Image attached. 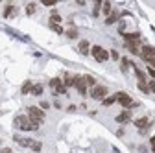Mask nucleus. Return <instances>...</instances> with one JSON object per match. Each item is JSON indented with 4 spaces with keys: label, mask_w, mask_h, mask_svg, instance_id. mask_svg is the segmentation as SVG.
I'll use <instances>...</instances> for the list:
<instances>
[{
    "label": "nucleus",
    "mask_w": 155,
    "mask_h": 153,
    "mask_svg": "<svg viewBox=\"0 0 155 153\" xmlns=\"http://www.w3.org/2000/svg\"><path fill=\"white\" fill-rule=\"evenodd\" d=\"M31 89H33V83L31 81H24L22 87H21V92L22 94H31Z\"/></svg>",
    "instance_id": "f3484780"
},
{
    "label": "nucleus",
    "mask_w": 155,
    "mask_h": 153,
    "mask_svg": "<svg viewBox=\"0 0 155 153\" xmlns=\"http://www.w3.org/2000/svg\"><path fill=\"white\" fill-rule=\"evenodd\" d=\"M129 67H133V63H131V61L127 59V57H120V68H122V70L126 72V70H127Z\"/></svg>",
    "instance_id": "a211bd4d"
},
{
    "label": "nucleus",
    "mask_w": 155,
    "mask_h": 153,
    "mask_svg": "<svg viewBox=\"0 0 155 153\" xmlns=\"http://www.w3.org/2000/svg\"><path fill=\"white\" fill-rule=\"evenodd\" d=\"M109 57H113L114 61H118V59H120V55H118V52H116V50H111V52H109Z\"/></svg>",
    "instance_id": "c85d7f7f"
},
{
    "label": "nucleus",
    "mask_w": 155,
    "mask_h": 153,
    "mask_svg": "<svg viewBox=\"0 0 155 153\" xmlns=\"http://www.w3.org/2000/svg\"><path fill=\"white\" fill-rule=\"evenodd\" d=\"M59 22H61V15L54 11V13L50 15V24H59Z\"/></svg>",
    "instance_id": "4be33fe9"
},
{
    "label": "nucleus",
    "mask_w": 155,
    "mask_h": 153,
    "mask_svg": "<svg viewBox=\"0 0 155 153\" xmlns=\"http://www.w3.org/2000/svg\"><path fill=\"white\" fill-rule=\"evenodd\" d=\"M133 124L137 125L139 129H144V127H148V125H150V120H148L146 116H142V118H137V120H135Z\"/></svg>",
    "instance_id": "4468645a"
},
{
    "label": "nucleus",
    "mask_w": 155,
    "mask_h": 153,
    "mask_svg": "<svg viewBox=\"0 0 155 153\" xmlns=\"http://www.w3.org/2000/svg\"><path fill=\"white\" fill-rule=\"evenodd\" d=\"M114 96H116V102H118L122 107H126V111L135 109V107L139 105L137 102H133V100H131V96H129V94H126V92H116Z\"/></svg>",
    "instance_id": "20e7f679"
},
{
    "label": "nucleus",
    "mask_w": 155,
    "mask_h": 153,
    "mask_svg": "<svg viewBox=\"0 0 155 153\" xmlns=\"http://www.w3.org/2000/svg\"><path fill=\"white\" fill-rule=\"evenodd\" d=\"M0 153H13V151L9 148H2V151H0Z\"/></svg>",
    "instance_id": "c9c22d12"
},
{
    "label": "nucleus",
    "mask_w": 155,
    "mask_h": 153,
    "mask_svg": "<svg viewBox=\"0 0 155 153\" xmlns=\"http://www.w3.org/2000/svg\"><path fill=\"white\" fill-rule=\"evenodd\" d=\"M148 90H150V92H155V81H150V83H148Z\"/></svg>",
    "instance_id": "2f4dec72"
},
{
    "label": "nucleus",
    "mask_w": 155,
    "mask_h": 153,
    "mask_svg": "<svg viewBox=\"0 0 155 153\" xmlns=\"http://www.w3.org/2000/svg\"><path fill=\"white\" fill-rule=\"evenodd\" d=\"M124 39L126 43H140V33H124Z\"/></svg>",
    "instance_id": "9b49d317"
},
{
    "label": "nucleus",
    "mask_w": 155,
    "mask_h": 153,
    "mask_svg": "<svg viewBox=\"0 0 155 153\" xmlns=\"http://www.w3.org/2000/svg\"><path fill=\"white\" fill-rule=\"evenodd\" d=\"M50 87L54 89L55 94H65L67 92V87L63 85V80L61 78H52L50 80Z\"/></svg>",
    "instance_id": "1a4fd4ad"
},
{
    "label": "nucleus",
    "mask_w": 155,
    "mask_h": 153,
    "mask_svg": "<svg viewBox=\"0 0 155 153\" xmlns=\"http://www.w3.org/2000/svg\"><path fill=\"white\" fill-rule=\"evenodd\" d=\"M140 57L150 65V67H153L155 65V46H151V44H144L142 48H140Z\"/></svg>",
    "instance_id": "7ed1b4c3"
},
{
    "label": "nucleus",
    "mask_w": 155,
    "mask_h": 153,
    "mask_svg": "<svg viewBox=\"0 0 155 153\" xmlns=\"http://www.w3.org/2000/svg\"><path fill=\"white\" fill-rule=\"evenodd\" d=\"M148 74L151 76V78L155 80V68H151V67H148Z\"/></svg>",
    "instance_id": "72a5a7b5"
},
{
    "label": "nucleus",
    "mask_w": 155,
    "mask_h": 153,
    "mask_svg": "<svg viewBox=\"0 0 155 153\" xmlns=\"http://www.w3.org/2000/svg\"><path fill=\"white\" fill-rule=\"evenodd\" d=\"M39 107H41L43 111H46V109L50 107V103H48V102H41V105H39Z\"/></svg>",
    "instance_id": "473e14b6"
},
{
    "label": "nucleus",
    "mask_w": 155,
    "mask_h": 153,
    "mask_svg": "<svg viewBox=\"0 0 155 153\" xmlns=\"http://www.w3.org/2000/svg\"><path fill=\"white\" fill-rule=\"evenodd\" d=\"M139 89H140L142 92H150V90H148V83H139Z\"/></svg>",
    "instance_id": "7c9ffc66"
},
{
    "label": "nucleus",
    "mask_w": 155,
    "mask_h": 153,
    "mask_svg": "<svg viewBox=\"0 0 155 153\" xmlns=\"http://www.w3.org/2000/svg\"><path fill=\"white\" fill-rule=\"evenodd\" d=\"M135 74H137V78H139V83H146V74L139 68H135Z\"/></svg>",
    "instance_id": "b1692460"
},
{
    "label": "nucleus",
    "mask_w": 155,
    "mask_h": 153,
    "mask_svg": "<svg viewBox=\"0 0 155 153\" xmlns=\"http://www.w3.org/2000/svg\"><path fill=\"white\" fill-rule=\"evenodd\" d=\"M26 13H28V15H33V13H35V4H28V6H26Z\"/></svg>",
    "instance_id": "cd10ccee"
},
{
    "label": "nucleus",
    "mask_w": 155,
    "mask_h": 153,
    "mask_svg": "<svg viewBox=\"0 0 155 153\" xmlns=\"http://www.w3.org/2000/svg\"><path fill=\"white\" fill-rule=\"evenodd\" d=\"M114 102H116V96L113 94V96H107L105 100H102V105H104V107H109V105H113Z\"/></svg>",
    "instance_id": "412c9836"
},
{
    "label": "nucleus",
    "mask_w": 155,
    "mask_h": 153,
    "mask_svg": "<svg viewBox=\"0 0 155 153\" xmlns=\"http://www.w3.org/2000/svg\"><path fill=\"white\" fill-rule=\"evenodd\" d=\"M102 11H104V15L109 17V15H111V4H109V2H104V4H102Z\"/></svg>",
    "instance_id": "bb28decb"
},
{
    "label": "nucleus",
    "mask_w": 155,
    "mask_h": 153,
    "mask_svg": "<svg viewBox=\"0 0 155 153\" xmlns=\"http://www.w3.org/2000/svg\"><path fill=\"white\" fill-rule=\"evenodd\" d=\"M107 87H104V85H96V87H92L91 89V98L92 100H98V102H102V100H105L107 98Z\"/></svg>",
    "instance_id": "0eeeda50"
},
{
    "label": "nucleus",
    "mask_w": 155,
    "mask_h": 153,
    "mask_svg": "<svg viewBox=\"0 0 155 153\" xmlns=\"http://www.w3.org/2000/svg\"><path fill=\"white\" fill-rule=\"evenodd\" d=\"M15 13H17V8H15V6H11V4H8V6H6V9H4V17H6V18H9V17H15Z\"/></svg>",
    "instance_id": "dca6fc26"
},
{
    "label": "nucleus",
    "mask_w": 155,
    "mask_h": 153,
    "mask_svg": "<svg viewBox=\"0 0 155 153\" xmlns=\"http://www.w3.org/2000/svg\"><path fill=\"white\" fill-rule=\"evenodd\" d=\"M83 80H85L87 87H96V85H98V83H96V80L92 78V76H83Z\"/></svg>",
    "instance_id": "5701e85b"
},
{
    "label": "nucleus",
    "mask_w": 155,
    "mask_h": 153,
    "mask_svg": "<svg viewBox=\"0 0 155 153\" xmlns=\"http://www.w3.org/2000/svg\"><path fill=\"white\" fill-rule=\"evenodd\" d=\"M100 9H102V0H98V2L94 4V9H92V17H98V15H100Z\"/></svg>",
    "instance_id": "393cba45"
},
{
    "label": "nucleus",
    "mask_w": 155,
    "mask_h": 153,
    "mask_svg": "<svg viewBox=\"0 0 155 153\" xmlns=\"http://www.w3.org/2000/svg\"><path fill=\"white\" fill-rule=\"evenodd\" d=\"M91 54H92V57H94V59L98 61V63H105V61L109 59V52H107L105 48L98 46V44L91 48Z\"/></svg>",
    "instance_id": "423d86ee"
},
{
    "label": "nucleus",
    "mask_w": 155,
    "mask_h": 153,
    "mask_svg": "<svg viewBox=\"0 0 155 153\" xmlns=\"http://www.w3.org/2000/svg\"><path fill=\"white\" fill-rule=\"evenodd\" d=\"M67 37H68V39H78V30L76 28L67 30Z\"/></svg>",
    "instance_id": "a878e982"
},
{
    "label": "nucleus",
    "mask_w": 155,
    "mask_h": 153,
    "mask_svg": "<svg viewBox=\"0 0 155 153\" xmlns=\"http://www.w3.org/2000/svg\"><path fill=\"white\" fill-rule=\"evenodd\" d=\"M13 124H15L17 129H22V131H35V129H39V125H41V124L33 122L28 114H18V116H15Z\"/></svg>",
    "instance_id": "f257e3e1"
},
{
    "label": "nucleus",
    "mask_w": 155,
    "mask_h": 153,
    "mask_svg": "<svg viewBox=\"0 0 155 153\" xmlns=\"http://www.w3.org/2000/svg\"><path fill=\"white\" fill-rule=\"evenodd\" d=\"M74 87L78 89V92H80L81 96H87L89 87H87V83H85V80H83V76H80V74L74 76Z\"/></svg>",
    "instance_id": "6e6552de"
},
{
    "label": "nucleus",
    "mask_w": 155,
    "mask_h": 153,
    "mask_svg": "<svg viewBox=\"0 0 155 153\" xmlns=\"http://www.w3.org/2000/svg\"><path fill=\"white\" fill-rule=\"evenodd\" d=\"M118 17H120L118 13H114V11H111V15H109V17L105 18V24H114L116 21H118Z\"/></svg>",
    "instance_id": "6ab92c4d"
},
{
    "label": "nucleus",
    "mask_w": 155,
    "mask_h": 153,
    "mask_svg": "<svg viewBox=\"0 0 155 153\" xmlns=\"http://www.w3.org/2000/svg\"><path fill=\"white\" fill-rule=\"evenodd\" d=\"M13 140H15L18 146L28 148V149H31V151H41V149H43V144L39 142V140H33V138H26V137H21V135H15Z\"/></svg>",
    "instance_id": "f03ea898"
},
{
    "label": "nucleus",
    "mask_w": 155,
    "mask_h": 153,
    "mask_svg": "<svg viewBox=\"0 0 155 153\" xmlns=\"http://www.w3.org/2000/svg\"><path fill=\"white\" fill-rule=\"evenodd\" d=\"M78 50H80L83 55H87V54L91 52V43H89V41H85V39H83V41H80V44H78Z\"/></svg>",
    "instance_id": "f8f14e48"
},
{
    "label": "nucleus",
    "mask_w": 155,
    "mask_h": 153,
    "mask_svg": "<svg viewBox=\"0 0 155 153\" xmlns=\"http://www.w3.org/2000/svg\"><path fill=\"white\" fill-rule=\"evenodd\" d=\"M28 116H30L33 122H37V124H43V122H45V111H43L41 107L30 105V107H28Z\"/></svg>",
    "instance_id": "39448f33"
},
{
    "label": "nucleus",
    "mask_w": 155,
    "mask_h": 153,
    "mask_svg": "<svg viewBox=\"0 0 155 153\" xmlns=\"http://www.w3.org/2000/svg\"><path fill=\"white\" fill-rule=\"evenodd\" d=\"M150 144H151V151L155 153V137H151V140H150Z\"/></svg>",
    "instance_id": "f704fd0d"
},
{
    "label": "nucleus",
    "mask_w": 155,
    "mask_h": 153,
    "mask_svg": "<svg viewBox=\"0 0 155 153\" xmlns=\"http://www.w3.org/2000/svg\"><path fill=\"white\" fill-rule=\"evenodd\" d=\"M116 122H118V124H127V122H131V112H129V111H122L118 116H116Z\"/></svg>",
    "instance_id": "9d476101"
},
{
    "label": "nucleus",
    "mask_w": 155,
    "mask_h": 153,
    "mask_svg": "<svg viewBox=\"0 0 155 153\" xmlns=\"http://www.w3.org/2000/svg\"><path fill=\"white\" fill-rule=\"evenodd\" d=\"M126 48L131 54H140V43H126Z\"/></svg>",
    "instance_id": "ddd939ff"
},
{
    "label": "nucleus",
    "mask_w": 155,
    "mask_h": 153,
    "mask_svg": "<svg viewBox=\"0 0 155 153\" xmlns=\"http://www.w3.org/2000/svg\"><path fill=\"white\" fill-rule=\"evenodd\" d=\"M50 28H52L54 31H57V33H63V28H61L59 24H50Z\"/></svg>",
    "instance_id": "c756f323"
},
{
    "label": "nucleus",
    "mask_w": 155,
    "mask_h": 153,
    "mask_svg": "<svg viewBox=\"0 0 155 153\" xmlns=\"http://www.w3.org/2000/svg\"><path fill=\"white\" fill-rule=\"evenodd\" d=\"M43 90H45V89H43V85H41V83H35V85H33V89H31V94H33V96H41Z\"/></svg>",
    "instance_id": "aec40b11"
},
{
    "label": "nucleus",
    "mask_w": 155,
    "mask_h": 153,
    "mask_svg": "<svg viewBox=\"0 0 155 153\" xmlns=\"http://www.w3.org/2000/svg\"><path fill=\"white\" fill-rule=\"evenodd\" d=\"M63 85L68 89V87H74V76L72 74H65L63 76Z\"/></svg>",
    "instance_id": "2eb2a0df"
},
{
    "label": "nucleus",
    "mask_w": 155,
    "mask_h": 153,
    "mask_svg": "<svg viewBox=\"0 0 155 153\" xmlns=\"http://www.w3.org/2000/svg\"><path fill=\"white\" fill-rule=\"evenodd\" d=\"M0 114H2V112H0Z\"/></svg>",
    "instance_id": "e433bc0d"
}]
</instances>
